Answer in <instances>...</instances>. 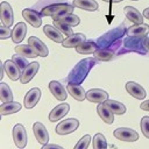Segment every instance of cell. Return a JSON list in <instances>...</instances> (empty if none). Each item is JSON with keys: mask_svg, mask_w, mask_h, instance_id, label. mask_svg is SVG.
<instances>
[{"mask_svg": "<svg viewBox=\"0 0 149 149\" xmlns=\"http://www.w3.org/2000/svg\"><path fill=\"white\" fill-rule=\"evenodd\" d=\"M73 7V5L69 3H54L44 7L41 13L43 16H51L54 20H61L64 15L72 13Z\"/></svg>", "mask_w": 149, "mask_h": 149, "instance_id": "6da1fadb", "label": "cell"}, {"mask_svg": "<svg viewBox=\"0 0 149 149\" xmlns=\"http://www.w3.org/2000/svg\"><path fill=\"white\" fill-rule=\"evenodd\" d=\"M79 126V121L77 119H73V118H70V119H66L64 121H61L56 128H55V132L59 135H66V134H70L72 132H74Z\"/></svg>", "mask_w": 149, "mask_h": 149, "instance_id": "7a4b0ae2", "label": "cell"}, {"mask_svg": "<svg viewBox=\"0 0 149 149\" xmlns=\"http://www.w3.org/2000/svg\"><path fill=\"white\" fill-rule=\"evenodd\" d=\"M114 136L120 140V141H125V142H134L136 140H139V134L130 128H118L114 130Z\"/></svg>", "mask_w": 149, "mask_h": 149, "instance_id": "3957f363", "label": "cell"}, {"mask_svg": "<svg viewBox=\"0 0 149 149\" xmlns=\"http://www.w3.org/2000/svg\"><path fill=\"white\" fill-rule=\"evenodd\" d=\"M0 19L3 26L10 27L14 22V14H13V9L10 7V5L6 1L1 2L0 5Z\"/></svg>", "mask_w": 149, "mask_h": 149, "instance_id": "277c9868", "label": "cell"}, {"mask_svg": "<svg viewBox=\"0 0 149 149\" xmlns=\"http://www.w3.org/2000/svg\"><path fill=\"white\" fill-rule=\"evenodd\" d=\"M13 140L17 148H24L27 144V133L22 125L17 123L13 128Z\"/></svg>", "mask_w": 149, "mask_h": 149, "instance_id": "5b68a950", "label": "cell"}, {"mask_svg": "<svg viewBox=\"0 0 149 149\" xmlns=\"http://www.w3.org/2000/svg\"><path fill=\"white\" fill-rule=\"evenodd\" d=\"M22 16L34 28H38L42 24V16H43L42 13H38V12L34 10V9H29V8L23 9L22 10Z\"/></svg>", "mask_w": 149, "mask_h": 149, "instance_id": "8992f818", "label": "cell"}, {"mask_svg": "<svg viewBox=\"0 0 149 149\" xmlns=\"http://www.w3.org/2000/svg\"><path fill=\"white\" fill-rule=\"evenodd\" d=\"M38 68H40V64L37 62H33V63H29L21 72V77H20V81L22 84H27L29 83L34 76L37 73L38 71Z\"/></svg>", "mask_w": 149, "mask_h": 149, "instance_id": "52a82bcc", "label": "cell"}, {"mask_svg": "<svg viewBox=\"0 0 149 149\" xmlns=\"http://www.w3.org/2000/svg\"><path fill=\"white\" fill-rule=\"evenodd\" d=\"M97 112L99 114V116L106 122V123H113L114 121V113L111 109V107L106 104V101L104 102H99L98 107H97Z\"/></svg>", "mask_w": 149, "mask_h": 149, "instance_id": "ba28073f", "label": "cell"}, {"mask_svg": "<svg viewBox=\"0 0 149 149\" xmlns=\"http://www.w3.org/2000/svg\"><path fill=\"white\" fill-rule=\"evenodd\" d=\"M33 130H34L35 137L38 141V143H41L42 146H44V144L48 143V141H49V134H48V130H47V128L44 127L43 123L35 122L34 126H33Z\"/></svg>", "mask_w": 149, "mask_h": 149, "instance_id": "9c48e42d", "label": "cell"}, {"mask_svg": "<svg viewBox=\"0 0 149 149\" xmlns=\"http://www.w3.org/2000/svg\"><path fill=\"white\" fill-rule=\"evenodd\" d=\"M86 99L91 102H104L108 99V93L101 88H92L86 92Z\"/></svg>", "mask_w": 149, "mask_h": 149, "instance_id": "30bf717a", "label": "cell"}, {"mask_svg": "<svg viewBox=\"0 0 149 149\" xmlns=\"http://www.w3.org/2000/svg\"><path fill=\"white\" fill-rule=\"evenodd\" d=\"M28 44L35 50V52H36L38 56H41V57L48 56V54H49L48 48H47V45H45L40 38L35 37V36H31V37L28 38Z\"/></svg>", "mask_w": 149, "mask_h": 149, "instance_id": "8fae6325", "label": "cell"}, {"mask_svg": "<svg viewBox=\"0 0 149 149\" xmlns=\"http://www.w3.org/2000/svg\"><path fill=\"white\" fill-rule=\"evenodd\" d=\"M126 90H127V92H128L132 97H134V98H136V99H139V100L144 99L146 95H147L144 88H143L141 85H139L137 83H134V81H128V83L126 84Z\"/></svg>", "mask_w": 149, "mask_h": 149, "instance_id": "7c38bea8", "label": "cell"}, {"mask_svg": "<svg viewBox=\"0 0 149 149\" xmlns=\"http://www.w3.org/2000/svg\"><path fill=\"white\" fill-rule=\"evenodd\" d=\"M41 98V90L38 87H34L29 90L24 97V107L26 108H33Z\"/></svg>", "mask_w": 149, "mask_h": 149, "instance_id": "4fadbf2b", "label": "cell"}, {"mask_svg": "<svg viewBox=\"0 0 149 149\" xmlns=\"http://www.w3.org/2000/svg\"><path fill=\"white\" fill-rule=\"evenodd\" d=\"M69 109H70L69 104H66V102L59 104L58 106H56V107L50 112V114H49V120H50L51 122L61 120L63 116L66 115V113H69Z\"/></svg>", "mask_w": 149, "mask_h": 149, "instance_id": "5bb4252c", "label": "cell"}, {"mask_svg": "<svg viewBox=\"0 0 149 149\" xmlns=\"http://www.w3.org/2000/svg\"><path fill=\"white\" fill-rule=\"evenodd\" d=\"M49 90H50V92L52 93V95H54L57 100L64 101V100L66 99L68 93H66L65 88L62 86V84H61L59 81H56V80L50 81V84H49Z\"/></svg>", "mask_w": 149, "mask_h": 149, "instance_id": "9a60e30c", "label": "cell"}, {"mask_svg": "<svg viewBox=\"0 0 149 149\" xmlns=\"http://www.w3.org/2000/svg\"><path fill=\"white\" fill-rule=\"evenodd\" d=\"M84 41H86L85 35L81 33H77V34H72L68 36L66 38H64V41L62 42V45L64 48H76Z\"/></svg>", "mask_w": 149, "mask_h": 149, "instance_id": "2e32d148", "label": "cell"}, {"mask_svg": "<svg viewBox=\"0 0 149 149\" xmlns=\"http://www.w3.org/2000/svg\"><path fill=\"white\" fill-rule=\"evenodd\" d=\"M3 66H5L6 74L9 77L10 80H17L21 77V70L19 69V66L13 61H10V59L6 61L3 63Z\"/></svg>", "mask_w": 149, "mask_h": 149, "instance_id": "e0dca14e", "label": "cell"}, {"mask_svg": "<svg viewBox=\"0 0 149 149\" xmlns=\"http://www.w3.org/2000/svg\"><path fill=\"white\" fill-rule=\"evenodd\" d=\"M123 10H125V15H126V17L130 21V22H133L134 24H136V23H143V14H141L136 8H134V7H132V6H126L125 8H123Z\"/></svg>", "mask_w": 149, "mask_h": 149, "instance_id": "ac0fdd59", "label": "cell"}, {"mask_svg": "<svg viewBox=\"0 0 149 149\" xmlns=\"http://www.w3.org/2000/svg\"><path fill=\"white\" fill-rule=\"evenodd\" d=\"M66 90H68V92L70 93V95H71L72 98H74L76 100H78V101H83V100L86 98V93H85L84 88H83L80 85H78V84L70 83V84H68Z\"/></svg>", "mask_w": 149, "mask_h": 149, "instance_id": "d6986e66", "label": "cell"}, {"mask_svg": "<svg viewBox=\"0 0 149 149\" xmlns=\"http://www.w3.org/2000/svg\"><path fill=\"white\" fill-rule=\"evenodd\" d=\"M43 31L44 34L54 42H57V43H62L64 41V37H63V34L55 27V26H50V24H47L44 26L43 28Z\"/></svg>", "mask_w": 149, "mask_h": 149, "instance_id": "ffe728a7", "label": "cell"}, {"mask_svg": "<svg viewBox=\"0 0 149 149\" xmlns=\"http://www.w3.org/2000/svg\"><path fill=\"white\" fill-rule=\"evenodd\" d=\"M149 31V26L144 23H136L128 29V35L132 37H144Z\"/></svg>", "mask_w": 149, "mask_h": 149, "instance_id": "44dd1931", "label": "cell"}, {"mask_svg": "<svg viewBox=\"0 0 149 149\" xmlns=\"http://www.w3.org/2000/svg\"><path fill=\"white\" fill-rule=\"evenodd\" d=\"M26 33H27L26 23H23V22L16 23V26L14 27V29L12 31V40H13V42L14 43H20L24 38Z\"/></svg>", "mask_w": 149, "mask_h": 149, "instance_id": "7402d4cb", "label": "cell"}, {"mask_svg": "<svg viewBox=\"0 0 149 149\" xmlns=\"http://www.w3.org/2000/svg\"><path fill=\"white\" fill-rule=\"evenodd\" d=\"M76 50H77V52L83 54V55L93 54L95 50H98V44L93 41H84L78 47H76Z\"/></svg>", "mask_w": 149, "mask_h": 149, "instance_id": "603a6c76", "label": "cell"}, {"mask_svg": "<svg viewBox=\"0 0 149 149\" xmlns=\"http://www.w3.org/2000/svg\"><path fill=\"white\" fill-rule=\"evenodd\" d=\"M72 5L74 7H78L80 9L88 10V12H94L98 9V3L94 0H73Z\"/></svg>", "mask_w": 149, "mask_h": 149, "instance_id": "cb8c5ba5", "label": "cell"}, {"mask_svg": "<svg viewBox=\"0 0 149 149\" xmlns=\"http://www.w3.org/2000/svg\"><path fill=\"white\" fill-rule=\"evenodd\" d=\"M21 109V105L19 102H15V101H7V102H3L0 107V113L1 115H7V114H13V113H16Z\"/></svg>", "mask_w": 149, "mask_h": 149, "instance_id": "d4e9b609", "label": "cell"}, {"mask_svg": "<svg viewBox=\"0 0 149 149\" xmlns=\"http://www.w3.org/2000/svg\"><path fill=\"white\" fill-rule=\"evenodd\" d=\"M15 52L20 54L24 57H28V58H35L38 56L29 44H20L17 47H15Z\"/></svg>", "mask_w": 149, "mask_h": 149, "instance_id": "484cf974", "label": "cell"}, {"mask_svg": "<svg viewBox=\"0 0 149 149\" xmlns=\"http://www.w3.org/2000/svg\"><path fill=\"white\" fill-rule=\"evenodd\" d=\"M93 57L97 61L101 62H108L114 57V52L109 49H98L93 52Z\"/></svg>", "mask_w": 149, "mask_h": 149, "instance_id": "4316f807", "label": "cell"}, {"mask_svg": "<svg viewBox=\"0 0 149 149\" xmlns=\"http://www.w3.org/2000/svg\"><path fill=\"white\" fill-rule=\"evenodd\" d=\"M0 99H1L2 102H7V101H12L13 100L12 90L9 88V86L6 83H1L0 84Z\"/></svg>", "mask_w": 149, "mask_h": 149, "instance_id": "83f0119b", "label": "cell"}, {"mask_svg": "<svg viewBox=\"0 0 149 149\" xmlns=\"http://www.w3.org/2000/svg\"><path fill=\"white\" fill-rule=\"evenodd\" d=\"M106 104L111 107V109L113 111L114 114H118V115H121V114H125L126 112V107L123 104L116 101V100H112V99H107L106 100Z\"/></svg>", "mask_w": 149, "mask_h": 149, "instance_id": "f1b7e54d", "label": "cell"}, {"mask_svg": "<svg viewBox=\"0 0 149 149\" xmlns=\"http://www.w3.org/2000/svg\"><path fill=\"white\" fill-rule=\"evenodd\" d=\"M92 146H93L94 149H105V148H107V142H106L105 136L100 133L95 134L93 140H92Z\"/></svg>", "mask_w": 149, "mask_h": 149, "instance_id": "f546056e", "label": "cell"}, {"mask_svg": "<svg viewBox=\"0 0 149 149\" xmlns=\"http://www.w3.org/2000/svg\"><path fill=\"white\" fill-rule=\"evenodd\" d=\"M54 26H55L62 34L66 35V37L73 34V33H72V29H71V26H69V24H66V23H64V22H62V21H59V20H54Z\"/></svg>", "mask_w": 149, "mask_h": 149, "instance_id": "4dcf8cb0", "label": "cell"}, {"mask_svg": "<svg viewBox=\"0 0 149 149\" xmlns=\"http://www.w3.org/2000/svg\"><path fill=\"white\" fill-rule=\"evenodd\" d=\"M59 21H62V22H64V23H66V24H69V26H71V27L79 24V17H78L77 15L72 14V13H69V14L64 15Z\"/></svg>", "mask_w": 149, "mask_h": 149, "instance_id": "1f68e13d", "label": "cell"}, {"mask_svg": "<svg viewBox=\"0 0 149 149\" xmlns=\"http://www.w3.org/2000/svg\"><path fill=\"white\" fill-rule=\"evenodd\" d=\"M12 61L19 66V69L22 71L27 65H28V62H27V59H26V57L24 56H22V55H20V54H16V55H14L13 57H12Z\"/></svg>", "mask_w": 149, "mask_h": 149, "instance_id": "d6a6232c", "label": "cell"}, {"mask_svg": "<svg viewBox=\"0 0 149 149\" xmlns=\"http://www.w3.org/2000/svg\"><path fill=\"white\" fill-rule=\"evenodd\" d=\"M140 126H141V130H142L143 135L147 139H149V116H143L141 119Z\"/></svg>", "mask_w": 149, "mask_h": 149, "instance_id": "836d02e7", "label": "cell"}, {"mask_svg": "<svg viewBox=\"0 0 149 149\" xmlns=\"http://www.w3.org/2000/svg\"><path fill=\"white\" fill-rule=\"evenodd\" d=\"M90 141H91V136H90V135L83 136V137L78 141V143L74 146V149H86V148L88 147V144H90Z\"/></svg>", "mask_w": 149, "mask_h": 149, "instance_id": "e575fe53", "label": "cell"}, {"mask_svg": "<svg viewBox=\"0 0 149 149\" xmlns=\"http://www.w3.org/2000/svg\"><path fill=\"white\" fill-rule=\"evenodd\" d=\"M0 31H1V34H0V37H1V40H6V38H8V37H10V35H12V31L13 30H10V28L9 27H7V26H1V28H0Z\"/></svg>", "mask_w": 149, "mask_h": 149, "instance_id": "d590c367", "label": "cell"}, {"mask_svg": "<svg viewBox=\"0 0 149 149\" xmlns=\"http://www.w3.org/2000/svg\"><path fill=\"white\" fill-rule=\"evenodd\" d=\"M50 148H55V149H62L61 146H57V144H44L43 146V149H50Z\"/></svg>", "mask_w": 149, "mask_h": 149, "instance_id": "8d00e7d4", "label": "cell"}, {"mask_svg": "<svg viewBox=\"0 0 149 149\" xmlns=\"http://www.w3.org/2000/svg\"><path fill=\"white\" fill-rule=\"evenodd\" d=\"M141 109L143 111H149V100H146L141 104Z\"/></svg>", "mask_w": 149, "mask_h": 149, "instance_id": "74e56055", "label": "cell"}, {"mask_svg": "<svg viewBox=\"0 0 149 149\" xmlns=\"http://www.w3.org/2000/svg\"><path fill=\"white\" fill-rule=\"evenodd\" d=\"M3 72H5V66H3V64H1V66H0V79H2L3 78Z\"/></svg>", "mask_w": 149, "mask_h": 149, "instance_id": "f35d334b", "label": "cell"}, {"mask_svg": "<svg viewBox=\"0 0 149 149\" xmlns=\"http://www.w3.org/2000/svg\"><path fill=\"white\" fill-rule=\"evenodd\" d=\"M143 16H144L146 19H149V7L143 10Z\"/></svg>", "mask_w": 149, "mask_h": 149, "instance_id": "ab89813d", "label": "cell"}, {"mask_svg": "<svg viewBox=\"0 0 149 149\" xmlns=\"http://www.w3.org/2000/svg\"><path fill=\"white\" fill-rule=\"evenodd\" d=\"M144 47H146V49L149 51V37H147V38L144 40Z\"/></svg>", "mask_w": 149, "mask_h": 149, "instance_id": "60d3db41", "label": "cell"}, {"mask_svg": "<svg viewBox=\"0 0 149 149\" xmlns=\"http://www.w3.org/2000/svg\"><path fill=\"white\" fill-rule=\"evenodd\" d=\"M102 1H107V2H114V3H116V2H120V1H122V0H102Z\"/></svg>", "mask_w": 149, "mask_h": 149, "instance_id": "b9f144b4", "label": "cell"}, {"mask_svg": "<svg viewBox=\"0 0 149 149\" xmlns=\"http://www.w3.org/2000/svg\"><path fill=\"white\" fill-rule=\"evenodd\" d=\"M133 1H137V0H133Z\"/></svg>", "mask_w": 149, "mask_h": 149, "instance_id": "7bdbcfd3", "label": "cell"}]
</instances>
